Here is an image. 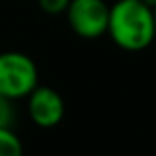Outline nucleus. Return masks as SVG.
<instances>
[{
  "mask_svg": "<svg viewBox=\"0 0 156 156\" xmlns=\"http://www.w3.org/2000/svg\"><path fill=\"white\" fill-rule=\"evenodd\" d=\"M0 156H24V146L14 129L0 126Z\"/></svg>",
  "mask_w": 156,
  "mask_h": 156,
  "instance_id": "obj_5",
  "label": "nucleus"
},
{
  "mask_svg": "<svg viewBox=\"0 0 156 156\" xmlns=\"http://www.w3.org/2000/svg\"><path fill=\"white\" fill-rule=\"evenodd\" d=\"M38 65L22 51L0 53V95L10 101L26 99L38 87Z\"/></svg>",
  "mask_w": 156,
  "mask_h": 156,
  "instance_id": "obj_2",
  "label": "nucleus"
},
{
  "mask_svg": "<svg viewBox=\"0 0 156 156\" xmlns=\"http://www.w3.org/2000/svg\"><path fill=\"white\" fill-rule=\"evenodd\" d=\"M28 101V115L32 122L40 129H53L65 117V101L55 89L38 85L30 95Z\"/></svg>",
  "mask_w": 156,
  "mask_h": 156,
  "instance_id": "obj_4",
  "label": "nucleus"
},
{
  "mask_svg": "<svg viewBox=\"0 0 156 156\" xmlns=\"http://www.w3.org/2000/svg\"><path fill=\"white\" fill-rule=\"evenodd\" d=\"M38 6L46 14L57 16V14H65V10L69 6V0H38Z\"/></svg>",
  "mask_w": 156,
  "mask_h": 156,
  "instance_id": "obj_7",
  "label": "nucleus"
},
{
  "mask_svg": "<svg viewBox=\"0 0 156 156\" xmlns=\"http://www.w3.org/2000/svg\"><path fill=\"white\" fill-rule=\"evenodd\" d=\"M109 4L105 0H69L65 10L69 28L83 40H97L107 34Z\"/></svg>",
  "mask_w": 156,
  "mask_h": 156,
  "instance_id": "obj_3",
  "label": "nucleus"
},
{
  "mask_svg": "<svg viewBox=\"0 0 156 156\" xmlns=\"http://www.w3.org/2000/svg\"><path fill=\"white\" fill-rule=\"evenodd\" d=\"M107 34L125 51H142L156 38L154 10L140 0H117L109 8Z\"/></svg>",
  "mask_w": 156,
  "mask_h": 156,
  "instance_id": "obj_1",
  "label": "nucleus"
},
{
  "mask_svg": "<svg viewBox=\"0 0 156 156\" xmlns=\"http://www.w3.org/2000/svg\"><path fill=\"white\" fill-rule=\"evenodd\" d=\"M152 10H154V26H156V8H152Z\"/></svg>",
  "mask_w": 156,
  "mask_h": 156,
  "instance_id": "obj_9",
  "label": "nucleus"
},
{
  "mask_svg": "<svg viewBox=\"0 0 156 156\" xmlns=\"http://www.w3.org/2000/svg\"><path fill=\"white\" fill-rule=\"evenodd\" d=\"M142 4H146V6H150V8H156V0H140Z\"/></svg>",
  "mask_w": 156,
  "mask_h": 156,
  "instance_id": "obj_8",
  "label": "nucleus"
},
{
  "mask_svg": "<svg viewBox=\"0 0 156 156\" xmlns=\"http://www.w3.org/2000/svg\"><path fill=\"white\" fill-rule=\"evenodd\" d=\"M12 103H14V101H10V99H6V97L0 95V126L12 129V122H14V119H16Z\"/></svg>",
  "mask_w": 156,
  "mask_h": 156,
  "instance_id": "obj_6",
  "label": "nucleus"
}]
</instances>
